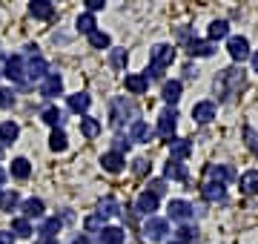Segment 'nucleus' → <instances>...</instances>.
Listing matches in <instances>:
<instances>
[{
  "instance_id": "obj_1",
  "label": "nucleus",
  "mask_w": 258,
  "mask_h": 244,
  "mask_svg": "<svg viewBox=\"0 0 258 244\" xmlns=\"http://www.w3.org/2000/svg\"><path fill=\"white\" fill-rule=\"evenodd\" d=\"M244 69L241 66H230V69H221V75L215 78V95L218 101H230L232 95H238L244 89Z\"/></svg>"
},
{
  "instance_id": "obj_2",
  "label": "nucleus",
  "mask_w": 258,
  "mask_h": 244,
  "mask_svg": "<svg viewBox=\"0 0 258 244\" xmlns=\"http://www.w3.org/2000/svg\"><path fill=\"white\" fill-rule=\"evenodd\" d=\"M132 115H135V103L129 101V98H115V101H112V109H109L112 127H120V124L129 121Z\"/></svg>"
},
{
  "instance_id": "obj_3",
  "label": "nucleus",
  "mask_w": 258,
  "mask_h": 244,
  "mask_svg": "<svg viewBox=\"0 0 258 244\" xmlns=\"http://www.w3.org/2000/svg\"><path fill=\"white\" fill-rule=\"evenodd\" d=\"M166 235H169V221L158 218V216H149L147 224H144V238H149V241H166Z\"/></svg>"
},
{
  "instance_id": "obj_4",
  "label": "nucleus",
  "mask_w": 258,
  "mask_h": 244,
  "mask_svg": "<svg viewBox=\"0 0 258 244\" xmlns=\"http://www.w3.org/2000/svg\"><path fill=\"white\" fill-rule=\"evenodd\" d=\"M3 75L15 81V84H26V60L23 55H12L6 57V69H3Z\"/></svg>"
},
{
  "instance_id": "obj_5",
  "label": "nucleus",
  "mask_w": 258,
  "mask_h": 244,
  "mask_svg": "<svg viewBox=\"0 0 258 244\" xmlns=\"http://www.w3.org/2000/svg\"><path fill=\"white\" fill-rule=\"evenodd\" d=\"M175 130H178V112H175V106H169V109H164L158 115V132L164 138H175Z\"/></svg>"
},
{
  "instance_id": "obj_6",
  "label": "nucleus",
  "mask_w": 258,
  "mask_h": 244,
  "mask_svg": "<svg viewBox=\"0 0 258 244\" xmlns=\"http://www.w3.org/2000/svg\"><path fill=\"white\" fill-rule=\"evenodd\" d=\"M227 52H230V57L235 64H244L249 57V40L241 38V35H232V38L227 40Z\"/></svg>"
},
{
  "instance_id": "obj_7",
  "label": "nucleus",
  "mask_w": 258,
  "mask_h": 244,
  "mask_svg": "<svg viewBox=\"0 0 258 244\" xmlns=\"http://www.w3.org/2000/svg\"><path fill=\"white\" fill-rule=\"evenodd\" d=\"M195 207L189 204V201H184V198H172L169 201V218H175V221H181V224H186L189 218H192Z\"/></svg>"
},
{
  "instance_id": "obj_8",
  "label": "nucleus",
  "mask_w": 258,
  "mask_h": 244,
  "mask_svg": "<svg viewBox=\"0 0 258 244\" xmlns=\"http://www.w3.org/2000/svg\"><path fill=\"white\" fill-rule=\"evenodd\" d=\"M207 175H210V181H215V184H230V181L235 178V169H232L230 164H210V167H207Z\"/></svg>"
},
{
  "instance_id": "obj_9",
  "label": "nucleus",
  "mask_w": 258,
  "mask_h": 244,
  "mask_svg": "<svg viewBox=\"0 0 258 244\" xmlns=\"http://www.w3.org/2000/svg\"><path fill=\"white\" fill-rule=\"evenodd\" d=\"M46 75H49L46 72V60L35 52V55L26 60V81H43Z\"/></svg>"
},
{
  "instance_id": "obj_10",
  "label": "nucleus",
  "mask_w": 258,
  "mask_h": 244,
  "mask_svg": "<svg viewBox=\"0 0 258 244\" xmlns=\"http://www.w3.org/2000/svg\"><path fill=\"white\" fill-rule=\"evenodd\" d=\"M175 60V49L166 46V43H158V46H152V66L155 69H164V66H169Z\"/></svg>"
},
{
  "instance_id": "obj_11",
  "label": "nucleus",
  "mask_w": 258,
  "mask_h": 244,
  "mask_svg": "<svg viewBox=\"0 0 258 244\" xmlns=\"http://www.w3.org/2000/svg\"><path fill=\"white\" fill-rule=\"evenodd\" d=\"M60 92H63V78L57 75V72H49L43 78V84H40V95L43 98H57Z\"/></svg>"
},
{
  "instance_id": "obj_12",
  "label": "nucleus",
  "mask_w": 258,
  "mask_h": 244,
  "mask_svg": "<svg viewBox=\"0 0 258 244\" xmlns=\"http://www.w3.org/2000/svg\"><path fill=\"white\" fill-rule=\"evenodd\" d=\"M20 210H23V218H26V221H32V218H43L46 204H43L40 198H26V201L20 204Z\"/></svg>"
},
{
  "instance_id": "obj_13",
  "label": "nucleus",
  "mask_w": 258,
  "mask_h": 244,
  "mask_svg": "<svg viewBox=\"0 0 258 244\" xmlns=\"http://www.w3.org/2000/svg\"><path fill=\"white\" fill-rule=\"evenodd\" d=\"M129 141L149 144V141H152V127H149L147 121H132V130H129Z\"/></svg>"
},
{
  "instance_id": "obj_14",
  "label": "nucleus",
  "mask_w": 258,
  "mask_h": 244,
  "mask_svg": "<svg viewBox=\"0 0 258 244\" xmlns=\"http://www.w3.org/2000/svg\"><path fill=\"white\" fill-rule=\"evenodd\" d=\"M135 210L144 213V216H152V213L158 210V196L155 193H149V190H144V193L138 196V201H135Z\"/></svg>"
},
{
  "instance_id": "obj_15",
  "label": "nucleus",
  "mask_w": 258,
  "mask_h": 244,
  "mask_svg": "<svg viewBox=\"0 0 258 244\" xmlns=\"http://www.w3.org/2000/svg\"><path fill=\"white\" fill-rule=\"evenodd\" d=\"M123 164H126V158H123V155H120V152H103L101 155V167L106 169V172H112V175H115V172H120V169H123Z\"/></svg>"
},
{
  "instance_id": "obj_16",
  "label": "nucleus",
  "mask_w": 258,
  "mask_h": 244,
  "mask_svg": "<svg viewBox=\"0 0 258 244\" xmlns=\"http://www.w3.org/2000/svg\"><path fill=\"white\" fill-rule=\"evenodd\" d=\"M192 118L198 124H210L212 118H215V103L212 101H198L192 106Z\"/></svg>"
},
{
  "instance_id": "obj_17",
  "label": "nucleus",
  "mask_w": 258,
  "mask_h": 244,
  "mask_svg": "<svg viewBox=\"0 0 258 244\" xmlns=\"http://www.w3.org/2000/svg\"><path fill=\"white\" fill-rule=\"evenodd\" d=\"M18 135H20V127L15 121L0 124V147H12V144L18 141Z\"/></svg>"
},
{
  "instance_id": "obj_18",
  "label": "nucleus",
  "mask_w": 258,
  "mask_h": 244,
  "mask_svg": "<svg viewBox=\"0 0 258 244\" xmlns=\"http://www.w3.org/2000/svg\"><path fill=\"white\" fill-rule=\"evenodd\" d=\"M164 175L166 178H172V181H186V164L184 161H175V158H169L166 161V167H164Z\"/></svg>"
},
{
  "instance_id": "obj_19",
  "label": "nucleus",
  "mask_w": 258,
  "mask_h": 244,
  "mask_svg": "<svg viewBox=\"0 0 258 244\" xmlns=\"http://www.w3.org/2000/svg\"><path fill=\"white\" fill-rule=\"evenodd\" d=\"M29 12H32V18H37V20H49L55 15V6H52L49 0H32V3H29Z\"/></svg>"
},
{
  "instance_id": "obj_20",
  "label": "nucleus",
  "mask_w": 258,
  "mask_h": 244,
  "mask_svg": "<svg viewBox=\"0 0 258 244\" xmlns=\"http://www.w3.org/2000/svg\"><path fill=\"white\" fill-rule=\"evenodd\" d=\"M169 152H172L175 161H184L186 155L192 152V144L186 141V138H169Z\"/></svg>"
},
{
  "instance_id": "obj_21",
  "label": "nucleus",
  "mask_w": 258,
  "mask_h": 244,
  "mask_svg": "<svg viewBox=\"0 0 258 244\" xmlns=\"http://www.w3.org/2000/svg\"><path fill=\"white\" fill-rule=\"evenodd\" d=\"M123 86H126L129 95H144V92H147V86H149V81L144 75H126Z\"/></svg>"
},
{
  "instance_id": "obj_22",
  "label": "nucleus",
  "mask_w": 258,
  "mask_h": 244,
  "mask_svg": "<svg viewBox=\"0 0 258 244\" xmlns=\"http://www.w3.org/2000/svg\"><path fill=\"white\" fill-rule=\"evenodd\" d=\"M201 196L207 198V201H224V196H227V190H224V184L207 181V184L201 187Z\"/></svg>"
},
{
  "instance_id": "obj_23",
  "label": "nucleus",
  "mask_w": 258,
  "mask_h": 244,
  "mask_svg": "<svg viewBox=\"0 0 258 244\" xmlns=\"http://www.w3.org/2000/svg\"><path fill=\"white\" fill-rule=\"evenodd\" d=\"M89 103H92V98L86 92H75V95H69V109L72 112H78V115H83L86 109H89Z\"/></svg>"
},
{
  "instance_id": "obj_24",
  "label": "nucleus",
  "mask_w": 258,
  "mask_h": 244,
  "mask_svg": "<svg viewBox=\"0 0 258 244\" xmlns=\"http://www.w3.org/2000/svg\"><path fill=\"white\" fill-rule=\"evenodd\" d=\"M12 178H18V181H26L29 175H32V164H29L26 158H15L12 161Z\"/></svg>"
},
{
  "instance_id": "obj_25",
  "label": "nucleus",
  "mask_w": 258,
  "mask_h": 244,
  "mask_svg": "<svg viewBox=\"0 0 258 244\" xmlns=\"http://www.w3.org/2000/svg\"><path fill=\"white\" fill-rule=\"evenodd\" d=\"M181 89H184L181 81H166L164 89H161V95H164L166 103H178V101H181Z\"/></svg>"
},
{
  "instance_id": "obj_26",
  "label": "nucleus",
  "mask_w": 258,
  "mask_h": 244,
  "mask_svg": "<svg viewBox=\"0 0 258 244\" xmlns=\"http://www.w3.org/2000/svg\"><path fill=\"white\" fill-rule=\"evenodd\" d=\"M241 193H247V196L258 193V169H249V172L241 175Z\"/></svg>"
},
{
  "instance_id": "obj_27",
  "label": "nucleus",
  "mask_w": 258,
  "mask_h": 244,
  "mask_svg": "<svg viewBox=\"0 0 258 244\" xmlns=\"http://www.w3.org/2000/svg\"><path fill=\"white\" fill-rule=\"evenodd\" d=\"M60 227H63V221H60L57 216L46 218V221L40 224V238H55V235L60 233Z\"/></svg>"
},
{
  "instance_id": "obj_28",
  "label": "nucleus",
  "mask_w": 258,
  "mask_h": 244,
  "mask_svg": "<svg viewBox=\"0 0 258 244\" xmlns=\"http://www.w3.org/2000/svg\"><path fill=\"white\" fill-rule=\"evenodd\" d=\"M18 207H20V196L15 190L0 193V210H3V213H12V210H18Z\"/></svg>"
},
{
  "instance_id": "obj_29",
  "label": "nucleus",
  "mask_w": 258,
  "mask_h": 244,
  "mask_svg": "<svg viewBox=\"0 0 258 244\" xmlns=\"http://www.w3.org/2000/svg\"><path fill=\"white\" fill-rule=\"evenodd\" d=\"M123 230L120 227H103L101 230V244H123Z\"/></svg>"
},
{
  "instance_id": "obj_30",
  "label": "nucleus",
  "mask_w": 258,
  "mask_h": 244,
  "mask_svg": "<svg viewBox=\"0 0 258 244\" xmlns=\"http://www.w3.org/2000/svg\"><path fill=\"white\" fill-rule=\"evenodd\" d=\"M40 118H43V124L55 127V130H60V124H63V112H60L57 106H46V109L40 112Z\"/></svg>"
},
{
  "instance_id": "obj_31",
  "label": "nucleus",
  "mask_w": 258,
  "mask_h": 244,
  "mask_svg": "<svg viewBox=\"0 0 258 244\" xmlns=\"http://www.w3.org/2000/svg\"><path fill=\"white\" fill-rule=\"evenodd\" d=\"M189 55H195V57H210V55H212V43H210V40L192 38V40H189Z\"/></svg>"
},
{
  "instance_id": "obj_32",
  "label": "nucleus",
  "mask_w": 258,
  "mask_h": 244,
  "mask_svg": "<svg viewBox=\"0 0 258 244\" xmlns=\"http://www.w3.org/2000/svg\"><path fill=\"white\" fill-rule=\"evenodd\" d=\"M12 235H18V238H29V235L35 233L32 230V221H26V218H15L12 221V230H9Z\"/></svg>"
},
{
  "instance_id": "obj_33",
  "label": "nucleus",
  "mask_w": 258,
  "mask_h": 244,
  "mask_svg": "<svg viewBox=\"0 0 258 244\" xmlns=\"http://www.w3.org/2000/svg\"><path fill=\"white\" fill-rule=\"evenodd\" d=\"M175 238H178V244H192L195 238H198V227L181 224V227H178V233H175Z\"/></svg>"
},
{
  "instance_id": "obj_34",
  "label": "nucleus",
  "mask_w": 258,
  "mask_h": 244,
  "mask_svg": "<svg viewBox=\"0 0 258 244\" xmlns=\"http://www.w3.org/2000/svg\"><path fill=\"white\" fill-rule=\"evenodd\" d=\"M230 35V23L227 20H212L210 23V40H221Z\"/></svg>"
},
{
  "instance_id": "obj_35",
  "label": "nucleus",
  "mask_w": 258,
  "mask_h": 244,
  "mask_svg": "<svg viewBox=\"0 0 258 244\" xmlns=\"http://www.w3.org/2000/svg\"><path fill=\"white\" fill-rule=\"evenodd\" d=\"M49 147L55 152H63L66 147H69V141H66V132L63 130H52V135H49Z\"/></svg>"
},
{
  "instance_id": "obj_36",
  "label": "nucleus",
  "mask_w": 258,
  "mask_h": 244,
  "mask_svg": "<svg viewBox=\"0 0 258 244\" xmlns=\"http://www.w3.org/2000/svg\"><path fill=\"white\" fill-rule=\"evenodd\" d=\"M81 132L86 138H95V135L101 132V121H98V118H81Z\"/></svg>"
},
{
  "instance_id": "obj_37",
  "label": "nucleus",
  "mask_w": 258,
  "mask_h": 244,
  "mask_svg": "<svg viewBox=\"0 0 258 244\" xmlns=\"http://www.w3.org/2000/svg\"><path fill=\"white\" fill-rule=\"evenodd\" d=\"M89 43H92L95 49H109L112 46V38L106 35V32H101V29H95L92 35H89Z\"/></svg>"
},
{
  "instance_id": "obj_38",
  "label": "nucleus",
  "mask_w": 258,
  "mask_h": 244,
  "mask_svg": "<svg viewBox=\"0 0 258 244\" xmlns=\"http://www.w3.org/2000/svg\"><path fill=\"white\" fill-rule=\"evenodd\" d=\"M78 32H83V35H92V32H95V15L83 12L81 18H78Z\"/></svg>"
},
{
  "instance_id": "obj_39",
  "label": "nucleus",
  "mask_w": 258,
  "mask_h": 244,
  "mask_svg": "<svg viewBox=\"0 0 258 244\" xmlns=\"http://www.w3.org/2000/svg\"><path fill=\"white\" fill-rule=\"evenodd\" d=\"M98 213H101V216H115V213H118V201H115V198H103L101 204H98Z\"/></svg>"
},
{
  "instance_id": "obj_40",
  "label": "nucleus",
  "mask_w": 258,
  "mask_h": 244,
  "mask_svg": "<svg viewBox=\"0 0 258 244\" xmlns=\"http://www.w3.org/2000/svg\"><path fill=\"white\" fill-rule=\"evenodd\" d=\"M15 106V92L12 89H0V109H12Z\"/></svg>"
},
{
  "instance_id": "obj_41",
  "label": "nucleus",
  "mask_w": 258,
  "mask_h": 244,
  "mask_svg": "<svg viewBox=\"0 0 258 244\" xmlns=\"http://www.w3.org/2000/svg\"><path fill=\"white\" fill-rule=\"evenodd\" d=\"M244 138H247V147H249L252 152H255V158H258V132L247 127V130H244Z\"/></svg>"
},
{
  "instance_id": "obj_42",
  "label": "nucleus",
  "mask_w": 258,
  "mask_h": 244,
  "mask_svg": "<svg viewBox=\"0 0 258 244\" xmlns=\"http://www.w3.org/2000/svg\"><path fill=\"white\" fill-rule=\"evenodd\" d=\"M86 230H89V233H95V230L101 233V230H103V224H101V216H89V218H86Z\"/></svg>"
},
{
  "instance_id": "obj_43",
  "label": "nucleus",
  "mask_w": 258,
  "mask_h": 244,
  "mask_svg": "<svg viewBox=\"0 0 258 244\" xmlns=\"http://www.w3.org/2000/svg\"><path fill=\"white\" fill-rule=\"evenodd\" d=\"M135 172H138V175H147V172H149V161L147 158H138V161H135Z\"/></svg>"
},
{
  "instance_id": "obj_44",
  "label": "nucleus",
  "mask_w": 258,
  "mask_h": 244,
  "mask_svg": "<svg viewBox=\"0 0 258 244\" xmlns=\"http://www.w3.org/2000/svg\"><path fill=\"white\" fill-rule=\"evenodd\" d=\"M123 150H129V141L118 135V138H115V152H120V155H123Z\"/></svg>"
},
{
  "instance_id": "obj_45",
  "label": "nucleus",
  "mask_w": 258,
  "mask_h": 244,
  "mask_svg": "<svg viewBox=\"0 0 258 244\" xmlns=\"http://www.w3.org/2000/svg\"><path fill=\"white\" fill-rule=\"evenodd\" d=\"M86 9H89V15H92V12H101L103 9V0H86Z\"/></svg>"
},
{
  "instance_id": "obj_46",
  "label": "nucleus",
  "mask_w": 258,
  "mask_h": 244,
  "mask_svg": "<svg viewBox=\"0 0 258 244\" xmlns=\"http://www.w3.org/2000/svg\"><path fill=\"white\" fill-rule=\"evenodd\" d=\"M0 244H15V235L9 230H0Z\"/></svg>"
},
{
  "instance_id": "obj_47",
  "label": "nucleus",
  "mask_w": 258,
  "mask_h": 244,
  "mask_svg": "<svg viewBox=\"0 0 258 244\" xmlns=\"http://www.w3.org/2000/svg\"><path fill=\"white\" fill-rule=\"evenodd\" d=\"M123 57H126L123 52H115V57H112V60H115V66H120V64H123Z\"/></svg>"
},
{
  "instance_id": "obj_48",
  "label": "nucleus",
  "mask_w": 258,
  "mask_h": 244,
  "mask_svg": "<svg viewBox=\"0 0 258 244\" xmlns=\"http://www.w3.org/2000/svg\"><path fill=\"white\" fill-rule=\"evenodd\" d=\"M6 178H9V172H6V169L0 167V187H3V184H6Z\"/></svg>"
},
{
  "instance_id": "obj_49",
  "label": "nucleus",
  "mask_w": 258,
  "mask_h": 244,
  "mask_svg": "<svg viewBox=\"0 0 258 244\" xmlns=\"http://www.w3.org/2000/svg\"><path fill=\"white\" fill-rule=\"evenodd\" d=\"M75 244H89V238H86V235L81 233V235H78V238H75Z\"/></svg>"
},
{
  "instance_id": "obj_50",
  "label": "nucleus",
  "mask_w": 258,
  "mask_h": 244,
  "mask_svg": "<svg viewBox=\"0 0 258 244\" xmlns=\"http://www.w3.org/2000/svg\"><path fill=\"white\" fill-rule=\"evenodd\" d=\"M35 244H57V238H40V241H35Z\"/></svg>"
},
{
  "instance_id": "obj_51",
  "label": "nucleus",
  "mask_w": 258,
  "mask_h": 244,
  "mask_svg": "<svg viewBox=\"0 0 258 244\" xmlns=\"http://www.w3.org/2000/svg\"><path fill=\"white\" fill-rule=\"evenodd\" d=\"M252 72H258V52L252 55Z\"/></svg>"
}]
</instances>
